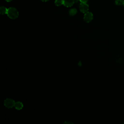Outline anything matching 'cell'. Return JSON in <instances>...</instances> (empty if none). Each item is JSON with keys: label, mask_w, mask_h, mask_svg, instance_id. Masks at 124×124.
<instances>
[{"label": "cell", "mask_w": 124, "mask_h": 124, "mask_svg": "<svg viewBox=\"0 0 124 124\" xmlns=\"http://www.w3.org/2000/svg\"><path fill=\"white\" fill-rule=\"evenodd\" d=\"M7 11H8V9H7L6 7L4 6H1L0 7V13L1 15L7 14Z\"/></svg>", "instance_id": "7"}, {"label": "cell", "mask_w": 124, "mask_h": 124, "mask_svg": "<svg viewBox=\"0 0 124 124\" xmlns=\"http://www.w3.org/2000/svg\"><path fill=\"white\" fill-rule=\"evenodd\" d=\"M124 0H115V4L117 5H123Z\"/></svg>", "instance_id": "10"}, {"label": "cell", "mask_w": 124, "mask_h": 124, "mask_svg": "<svg viewBox=\"0 0 124 124\" xmlns=\"http://www.w3.org/2000/svg\"><path fill=\"white\" fill-rule=\"evenodd\" d=\"M7 15L11 19H16L18 16V12L17 10L14 7H10L8 9Z\"/></svg>", "instance_id": "1"}, {"label": "cell", "mask_w": 124, "mask_h": 124, "mask_svg": "<svg viewBox=\"0 0 124 124\" xmlns=\"http://www.w3.org/2000/svg\"><path fill=\"white\" fill-rule=\"evenodd\" d=\"M63 3V0H55V4L57 6H59L62 5Z\"/></svg>", "instance_id": "9"}, {"label": "cell", "mask_w": 124, "mask_h": 124, "mask_svg": "<svg viewBox=\"0 0 124 124\" xmlns=\"http://www.w3.org/2000/svg\"><path fill=\"white\" fill-rule=\"evenodd\" d=\"M15 107L16 109L20 110L23 107V104L20 102H16L15 103Z\"/></svg>", "instance_id": "6"}, {"label": "cell", "mask_w": 124, "mask_h": 124, "mask_svg": "<svg viewBox=\"0 0 124 124\" xmlns=\"http://www.w3.org/2000/svg\"><path fill=\"white\" fill-rule=\"evenodd\" d=\"M123 5H124V2H123Z\"/></svg>", "instance_id": "14"}, {"label": "cell", "mask_w": 124, "mask_h": 124, "mask_svg": "<svg viewBox=\"0 0 124 124\" xmlns=\"http://www.w3.org/2000/svg\"><path fill=\"white\" fill-rule=\"evenodd\" d=\"M42 1H48V0H41Z\"/></svg>", "instance_id": "13"}, {"label": "cell", "mask_w": 124, "mask_h": 124, "mask_svg": "<svg viewBox=\"0 0 124 124\" xmlns=\"http://www.w3.org/2000/svg\"><path fill=\"white\" fill-rule=\"evenodd\" d=\"M77 10L75 8L71 9L69 11V15L71 16H73L74 15H75L77 14Z\"/></svg>", "instance_id": "8"}, {"label": "cell", "mask_w": 124, "mask_h": 124, "mask_svg": "<svg viewBox=\"0 0 124 124\" xmlns=\"http://www.w3.org/2000/svg\"><path fill=\"white\" fill-rule=\"evenodd\" d=\"M15 102L13 99L11 98H7L4 100V105L7 108H12L15 107Z\"/></svg>", "instance_id": "2"}, {"label": "cell", "mask_w": 124, "mask_h": 124, "mask_svg": "<svg viewBox=\"0 0 124 124\" xmlns=\"http://www.w3.org/2000/svg\"><path fill=\"white\" fill-rule=\"evenodd\" d=\"M93 19V15L91 12H87L85 13L84 16V20L87 23L91 22Z\"/></svg>", "instance_id": "3"}, {"label": "cell", "mask_w": 124, "mask_h": 124, "mask_svg": "<svg viewBox=\"0 0 124 124\" xmlns=\"http://www.w3.org/2000/svg\"><path fill=\"white\" fill-rule=\"evenodd\" d=\"M75 2V0H63V5L66 7L72 6Z\"/></svg>", "instance_id": "5"}, {"label": "cell", "mask_w": 124, "mask_h": 124, "mask_svg": "<svg viewBox=\"0 0 124 124\" xmlns=\"http://www.w3.org/2000/svg\"><path fill=\"white\" fill-rule=\"evenodd\" d=\"M82 3H86L88 0H79Z\"/></svg>", "instance_id": "11"}, {"label": "cell", "mask_w": 124, "mask_h": 124, "mask_svg": "<svg viewBox=\"0 0 124 124\" xmlns=\"http://www.w3.org/2000/svg\"><path fill=\"white\" fill-rule=\"evenodd\" d=\"M79 9L82 13H85L88 11L89 6L86 3L81 2L79 5Z\"/></svg>", "instance_id": "4"}, {"label": "cell", "mask_w": 124, "mask_h": 124, "mask_svg": "<svg viewBox=\"0 0 124 124\" xmlns=\"http://www.w3.org/2000/svg\"><path fill=\"white\" fill-rule=\"evenodd\" d=\"M6 1H7V2H10V1H12V0H5Z\"/></svg>", "instance_id": "12"}]
</instances>
